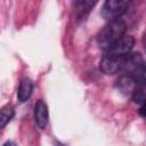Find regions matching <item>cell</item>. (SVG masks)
Masks as SVG:
<instances>
[{
  "instance_id": "9c48e42d",
  "label": "cell",
  "mask_w": 146,
  "mask_h": 146,
  "mask_svg": "<svg viewBox=\"0 0 146 146\" xmlns=\"http://www.w3.org/2000/svg\"><path fill=\"white\" fill-rule=\"evenodd\" d=\"M74 6V15L78 19H84V17H87V15L89 14V11L91 10V8L95 6V2L91 1H75L73 2Z\"/></svg>"
},
{
  "instance_id": "8fae6325",
  "label": "cell",
  "mask_w": 146,
  "mask_h": 146,
  "mask_svg": "<svg viewBox=\"0 0 146 146\" xmlns=\"http://www.w3.org/2000/svg\"><path fill=\"white\" fill-rule=\"evenodd\" d=\"M3 146H16V145H15L13 141H7V143L3 144Z\"/></svg>"
},
{
  "instance_id": "8992f818",
  "label": "cell",
  "mask_w": 146,
  "mask_h": 146,
  "mask_svg": "<svg viewBox=\"0 0 146 146\" xmlns=\"http://www.w3.org/2000/svg\"><path fill=\"white\" fill-rule=\"evenodd\" d=\"M116 88L124 96H133L135 91L138 88V84H137V81L135 80V78L132 75L124 74L117 79Z\"/></svg>"
},
{
  "instance_id": "30bf717a",
  "label": "cell",
  "mask_w": 146,
  "mask_h": 146,
  "mask_svg": "<svg viewBox=\"0 0 146 146\" xmlns=\"http://www.w3.org/2000/svg\"><path fill=\"white\" fill-rule=\"evenodd\" d=\"M14 114H15V111L11 106H9V105L3 106L0 111V127L5 128L6 124L14 117Z\"/></svg>"
},
{
  "instance_id": "7a4b0ae2",
  "label": "cell",
  "mask_w": 146,
  "mask_h": 146,
  "mask_svg": "<svg viewBox=\"0 0 146 146\" xmlns=\"http://www.w3.org/2000/svg\"><path fill=\"white\" fill-rule=\"evenodd\" d=\"M129 7V2L124 0H107L102 8V16L108 22L117 19Z\"/></svg>"
},
{
  "instance_id": "6da1fadb",
  "label": "cell",
  "mask_w": 146,
  "mask_h": 146,
  "mask_svg": "<svg viewBox=\"0 0 146 146\" xmlns=\"http://www.w3.org/2000/svg\"><path fill=\"white\" fill-rule=\"evenodd\" d=\"M125 30H127V25L121 18L108 22L99 31L97 35L98 46L103 49L108 50L115 42H117L122 36H124Z\"/></svg>"
},
{
  "instance_id": "52a82bcc",
  "label": "cell",
  "mask_w": 146,
  "mask_h": 146,
  "mask_svg": "<svg viewBox=\"0 0 146 146\" xmlns=\"http://www.w3.org/2000/svg\"><path fill=\"white\" fill-rule=\"evenodd\" d=\"M34 120H35V124L40 129H44L48 124V120H49L48 107L42 99H39L34 105Z\"/></svg>"
},
{
  "instance_id": "277c9868",
  "label": "cell",
  "mask_w": 146,
  "mask_h": 146,
  "mask_svg": "<svg viewBox=\"0 0 146 146\" xmlns=\"http://www.w3.org/2000/svg\"><path fill=\"white\" fill-rule=\"evenodd\" d=\"M133 44H135L133 36L124 35L107 50V54L108 55H113V56H120V57L121 56H125V55L131 52V49H132Z\"/></svg>"
},
{
  "instance_id": "5b68a950",
  "label": "cell",
  "mask_w": 146,
  "mask_h": 146,
  "mask_svg": "<svg viewBox=\"0 0 146 146\" xmlns=\"http://www.w3.org/2000/svg\"><path fill=\"white\" fill-rule=\"evenodd\" d=\"M121 62L122 56H113L106 54L103 59L100 60L99 67L103 73L105 74H115L117 72H121Z\"/></svg>"
},
{
  "instance_id": "3957f363",
  "label": "cell",
  "mask_w": 146,
  "mask_h": 146,
  "mask_svg": "<svg viewBox=\"0 0 146 146\" xmlns=\"http://www.w3.org/2000/svg\"><path fill=\"white\" fill-rule=\"evenodd\" d=\"M143 65L144 62L141 55L139 52H130L125 56H122L121 72L129 75H133Z\"/></svg>"
},
{
  "instance_id": "ba28073f",
  "label": "cell",
  "mask_w": 146,
  "mask_h": 146,
  "mask_svg": "<svg viewBox=\"0 0 146 146\" xmlns=\"http://www.w3.org/2000/svg\"><path fill=\"white\" fill-rule=\"evenodd\" d=\"M32 91H33V83L30 79L25 78L21 81L19 83V87H18V90H17V98L21 103H24L26 102L31 95H32Z\"/></svg>"
}]
</instances>
